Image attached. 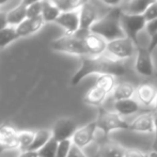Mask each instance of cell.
<instances>
[{"instance_id":"1","label":"cell","mask_w":157,"mask_h":157,"mask_svg":"<svg viewBox=\"0 0 157 157\" xmlns=\"http://www.w3.org/2000/svg\"><path fill=\"white\" fill-rule=\"evenodd\" d=\"M126 73L124 63L109 58L107 56L101 57H83L80 58V66L73 75L71 85L77 86L86 77L91 75H112L114 77L122 76Z\"/></svg>"},{"instance_id":"2","label":"cell","mask_w":157,"mask_h":157,"mask_svg":"<svg viewBox=\"0 0 157 157\" xmlns=\"http://www.w3.org/2000/svg\"><path fill=\"white\" fill-rule=\"evenodd\" d=\"M122 9H109L93 25L90 31L101 35L107 42L125 36L121 25Z\"/></svg>"},{"instance_id":"3","label":"cell","mask_w":157,"mask_h":157,"mask_svg":"<svg viewBox=\"0 0 157 157\" xmlns=\"http://www.w3.org/2000/svg\"><path fill=\"white\" fill-rule=\"evenodd\" d=\"M52 48L57 52L76 56L79 58L88 56L87 49L82 41V36L79 32L76 34H64L54 40L52 43Z\"/></svg>"},{"instance_id":"4","label":"cell","mask_w":157,"mask_h":157,"mask_svg":"<svg viewBox=\"0 0 157 157\" xmlns=\"http://www.w3.org/2000/svg\"><path fill=\"white\" fill-rule=\"evenodd\" d=\"M138 45L127 36L108 42L105 56L117 61H123L136 56Z\"/></svg>"},{"instance_id":"5","label":"cell","mask_w":157,"mask_h":157,"mask_svg":"<svg viewBox=\"0 0 157 157\" xmlns=\"http://www.w3.org/2000/svg\"><path fill=\"white\" fill-rule=\"evenodd\" d=\"M95 121L98 129L101 130L105 136H108L116 130H129V123L126 122L116 111L101 109Z\"/></svg>"},{"instance_id":"6","label":"cell","mask_w":157,"mask_h":157,"mask_svg":"<svg viewBox=\"0 0 157 157\" xmlns=\"http://www.w3.org/2000/svg\"><path fill=\"white\" fill-rule=\"evenodd\" d=\"M147 19L143 14H130L122 10L121 14V25L125 36L134 41L138 45V35L142 30H145L147 27Z\"/></svg>"},{"instance_id":"7","label":"cell","mask_w":157,"mask_h":157,"mask_svg":"<svg viewBox=\"0 0 157 157\" xmlns=\"http://www.w3.org/2000/svg\"><path fill=\"white\" fill-rule=\"evenodd\" d=\"M99 12L98 6L94 0H88L79 9V16H80V31L89 32L93 25L103 16Z\"/></svg>"},{"instance_id":"8","label":"cell","mask_w":157,"mask_h":157,"mask_svg":"<svg viewBox=\"0 0 157 157\" xmlns=\"http://www.w3.org/2000/svg\"><path fill=\"white\" fill-rule=\"evenodd\" d=\"M79 33L82 36V41L85 44V47L87 49L88 56L90 57H101L106 54L108 42L101 35L93 33L91 31L89 32H81Z\"/></svg>"},{"instance_id":"9","label":"cell","mask_w":157,"mask_h":157,"mask_svg":"<svg viewBox=\"0 0 157 157\" xmlns=\"http://www.w3.org/2000/svg\"><path fill=\"white\" fill-rule=\"evenodd\" d=\"M135 71L139 75L144 77H150L154 74L155 67H154L152 52L147 49V47H141L138 46L136 56H135Z\"/></svg>"},{"instance_id":"10","label":"cell","mask_w":157,"mask_h":157,"mask_svg":"<svg viewBox=\"0 0 157 157\" xmlns=\"http://www.w3.org/2000/svg\"><path fill=\"white\" fill-rule=\"evenodd\" d=\"M78 129L77 124L73 119L70 118H62L56 121L52 128V138L58 142L64 140H72L73 136Z\"/></svg>"},{"instance_id":"11","label":"cell","mask_w":157,"mask_h":157,"mask_svg":"<svg viewBox=\"0 0 157 157\" xmlns=\"http://www.w3.org/2000/svg\"><path fill=\"white\" fill-rule=\"evenodd\" d=\"M98 127H97L96 121H92L81 127H78L72 138L73 144L83 150V147H88L93 142Z\"/></svg>"},{"instance_id":"12","label":"cell","mask_w":157,"mask_h":157,"mask_svg":"<svg viewBox=\"0 0 157 157\" xmlns=\"http://www.w3.org/2000/svg\"><path fill=\"white\" fill-rule=\"evenodd\" d=\"M129 130L143 134H154L156 132L155 114L153 112H144L138 116L129 123Z\"/></svg>"},{"instance_id":"13","label":"cell","mask_w":157,"mask_h":157,"mask_svg":"<svg viewBox=\"0 0 157 157\" xmlns=\"http://www.w3.org/2000/svg\"><path fill=\"white\" fill-rule=\"evenodd\" d=\"M18 132L19 130L9 123H2L0 125V153L17 149Z\"/></svg>"},{"instance_id":"14","label":"cell","mask_w":157,"mask_h":157,"mask_svg":"<svg viewBox=\"0 0 157 157\" xmlns=\"http://www.w3.org/2000/svg\"><path fill=\"white\" fill-rule=\"evenodd\" d=\"M56 24H58L65 31V34H76L80 31V16L79 10L72 12H62L57 18Z\"/></svg>"},{"instance_id":"15","label":"cell","mask_w":157,"mask_h":157,"mask_svg":"<svg viewBox=\"0 0 157 157\" xmlns=\"http://www.w3.org/2000/svg\"><path fill=\"white\" fill-rule=\"evenodd\" d=\"M44 25H45V23H44L42 17L26 18L21 25L15 27V29H16L17 34L21 39V37H27L32 34H35L44 27Z\"/></svg>"},{"instance_id":"16","label":"cell","mask_w":157,"mask_h":157,"mask_svg":"<svg viewBox=\"0 0 157 157\" xmlns=\"http://www.w3.org/2000/svg\"><path fill=\"white\" fill-rule=\"evenodd\" d=\"M157 96V90L151 83H142L136 89L137 101L143 106H153Z\"/></svg>"},{"instance_id":"17","label":"cell","mask_w":157,"mask_h":157,"mask_svg":"<svg viewBox=\"0 0 157 157\" xmlns=\"http://www.w3.org/2000/svg\"><path fill=\"white\" fill-rule=\"evenodd\" d=\"M114 111L121 117H127L134 114L140 110V103L134 98L125 99V101H114Z\"/></svg>"},{"instance_id":"18","label":"cell","mask_w":157,"mask_h":157,"mask_svg":"<svg viewBox=\"0 0 157 157\" xmlns=\"http://www.w3.org/2000/svg\"><path fill=\"white\" fill-rule=\"evenodd\" d=\"M136 89L137 88L135 86H132V83H128V82L118 83L114 87L113 91H112L111 97L114 101L134 98V96L136 95Z\"/></svg>"},{"instance_id":"19","label":"cell","mask_w":157,"mask_h":157,"mask_svg":"<svg viewBox=\"0 0 157 157\" xmlns=\"http://www.w3.org/2000/svg\"><path fill=\"white\" fill-rule=\"evenodd\" d=\"M6 18H8L9 26L17 27L27 18V6L21 2L14 9L6 12Z\"/></svg>"},{"instance_id":"20","label":"cell","mask_w":157,"mask_h":157,"mask_svg":"<svg viewBox=\"0 0 157 157\" xmlns=\"http://www.w3.org/2000/svg\"><path fill=\"white\" fill-rule=\"evenodd\" d=\"M61 11L54 4L52 0H44L42 2V14L41 17L43 18L44 23H56L57 18L60 16Z\"/></svg>"},{"instance_id":"21","label":"cell","mask_w":157,"mask_h":157,"mask_svg":"<svg viewBox=\"0 0 157 157\" xmlns=\"http://www.w3.org/2000/svg\"><path fill=\"white\" fill-rule=\"evenodd\" d=\"M125 151L126 149L116 143H106L98 147L97 157H124Z\"/></svg>"},{"instance_id":"22","label":"cell","mask_w":157,"mask_h":157,"mask_svg":"<svg viewBox=\"0 0 157 157\" xmlns=\"http://www.w3.org/2000/svg\"><path fill=\"white\" fill-rule=\"evenodd\" d=\"M107 96H108V94L106 93L105 91H103L101 89L93 86V87L86 93L85 97H83V101H85L87 105L99 106L105 101Z\"/></svg>"},{"instance_id":"23","label":"cell","mask_w":157,"mask_h":157,"mask_svg":"<svg viewBox=\"0 0 157 157\" xmlns=\"http://www.w3.org/2000/svg\"><path fill=\"white\" fill-rule=\"evenodd\" d=\"M154 1L155 0H128L122 10L130 14H143Z\"/></svg>"},{"instance_id":"24","label":"cell","mask_w":157,"mask_h":157,"mask_svg":"<svg viewBox=\"0 0 157 157\" xmlns=\"http://www.w3.org/2000/svg\"><path fill=\"white\" fill-rule=\"evenodd\" d=\"M52 138V130L48 129H41V130H35V136L34 140H33L32 145L30 147L29 151L33 152H39L43 147H45L46 143Z\"/></svg>"},{"instance_id":"25","label":"cell","mask_w":157,"mask_h":157,"mask_svg":"<svg viewBox=\"0 0 157 157\" xmlns=\"http://www.w3.org/2000/svg\"><path fill=\"white\" fill-rule=\"evenodd\" d=\"M35 130H21L17 137V149L21 152L29 151L34 140Z\"/></svg>"},{"instance_id":"26","label":"cell","mask_w":157,"mask_h":157,"mask_svg":"<svg viewBox=\"0 0 157 157\" xmlns=\"http://www.w3.org/2000/svg\"><path fill=\"white\" fill-rule=\"evenodd\" d=\"M18 39L19 36L17 34L15 27L9 26V27L0 30V49H3V48L8 47L9 45L14 43Z\"/></svg>"},{"instance_id":"27","label":"cell","mask_w":157,"mask_h":157,"mask_svg":"<svg viewBox=\"0 0 157 157\" xmlns=\"http://www.w3.org/2000/svg\"><path fill=\"white\" fill-rule=\"evenodd\" d=\"M94 86L101 89L109 95L112 93L114 87L117 86L116 77L112 76V75H99V76H97Z\"/></svg>"},{"instance_id":"28","label":"cell","mask_w":157,"mask_h":157,"mask_svg":"<svg viewBox=\"0 0 157 157\" xmlns=\"http://www.w3.org/2000/svg\"><path fill=\"white\" fill-rule=\"evenodd\" d=\"M52 1L62 13L79 10L81 6L85 2H87L88 0H52Z\"/></svg>"},{"instance_id":"29","label":"cell","mask_w":157,"mask_h":157,"mask_svg":"<svg viewBox=\"0 0 157 157\" xmlns=\"http://www.w3.org/2000/svg\"><path fill=\"white\" fill-rule=\"evenodd\" d=\"M58 144L59 142L57 140H55L54 138H52L45 147H43L40 150L39 157H57V150H58Z\"/></svg>"},{"instance_id":"30","label":"cell","mask_w":157,"mask_h":157,"mask_svg":"<svg viewBox=\"0 0 157 157\" xmlns=\"http://www.w3.org/2000/svg\"><path fill=\"white\" fill-rule=\"evenodd\" d=\"M72 145V140H64L59 142L58 150H57V157H67L68 154H70Z\"/></svg>"},{"instance_id":"31","label":"cell","mask_w":157,"mask_h":157,"mask_svg":"<svg viewBox=\"0 0 157 157\" xmlns=\"http://www.w3.org/2000/svg\"><path fill=\"white\" fill-rule=\"evenodd\" d=\"M41 14H42V2L33 3L27 6V18L41 17Z\"/></svg>"},{"instance_id":"32","label":"cell","mask_w":157,"mask_h":157,"mask_svg":"<svg viewBox=\"0 0 157 157\" xmlns=\"http://www.w3.org/2000/svg\"><path fill=\"white\" fill-rule=\"evenodd\" d=\"M143 16L145 17L147 21H152V19L157 18V0H155V1L147 8V10L143 13Z\"/></svg>"},{"instance_id":"33","label":"cell","mask_w":157,"mask_h":157,"mask_svg":"<svg viewBox=\"0 0 157 157\" xmlns=\"http://www.w3.org/2000/svg\"><path fill=\"white\" fill-rule=\"evenodd\" d=\"M124 157H150V153L137 149H126Z\"/></svg>"},{"instance_id":"34","label":"cell","mask_w":157,"mask_h":157,"mask_svg":"<svg viewBox=\"0 0 157 157\" xmlns=\"http://www.w3.org/2000/svg\"><path fill=\"white\" fill-rule=\"evenodd\" d=\"M67 157H88V156H87V154L83 152L82 149H80V147L73 144L72 147H71L70 154H68Z\"/></svg>"},{"instance_id":"35","label":"cell","mask_w":157,"mask_h":157,"mask_svg":"<svg viewBox=\"0 0 157 157\" xmlns=\"http://www.w3.org/2000/svg\"><path fill=\"white\" fill-rule=\"evenodd\" d=\"M99 1L109 9H118L120 8V6L124 0H99Z\"/></svg>"},{"instance_id":"36","label":"cell","mask_w":157,"mask_h":157,"mask_svg":"<svg viewBox=\"0 0 157 157\" xmlns=\"http://www.w3.org/2000/svg\"><path fill=\"white\" fill-rule=\"evenodd\" d=\"M145 31L149 33L150 36H152L153 34H155V33L157 32V18L147 21V27H145Z\"/></svg>"},{"instance_id":"37","label":"cell","mask_w":157,"mask_h":157,"mask_svg":"<svg viewBox=\"0 0 157 157\" xmlns=\"http://www.w3.org/2000/svg\"><path fill=\"white\" fill-rule=\"evenodd\" d=\"M156 48H157V32L151 36V41H150V44L147 46V49L151 52H153L154 49H156Z\"/></svg>"},{"instance_id":"38","label":"cell","mask_w":157,"mask_h":157,"mask_svg":"<svg viewBox=\"0 0 157 157\" xmlns=\"http://www.w3.org/2000/svg\"><path fill=\"white\" fill-rule=\"evenodd\" d=\"M9 27L8 18H6V13L0 12V30Z\"/></svg>"},{"instance_id":"39","label":"cell","mask_w":157,"mask_h":157,"mask_svg":"<svg viewBox=\"0 0 157 157\" xmlns=\"http://www.w3.org/2000/svg\"><path fill=\"white\" fill-rule=\"evenodd\" d=\"M17 157H39V153L33 151H24L21 152Z\"/></svg>"},{"instance_id":"40","label":"cell","mask_w":157,"mask_h":157,"mask_svg":"<svg viewBox=\"0 0 157 157\" xmlns=\"http://www.w3.org/2000/svg\"><path fill=\"white\" fill-rule=\"evenodd\" d=\"M44 0H21L25 6H30V4H33V3H37V2H43Z\"/></svg>"},{"instance_id":"41","label":"cell","mask_w":157,"mask_h":157,"mask_svg":"<svg viewBox=\"0 0 157 157\" xmlns=\"http://www.w3.org/2000/svg\"><path fill=\"white\" fill-rule=\"evenodd\" d=\"M152 149H153V152L157 153V136H156V138L154 139V142H153V144H152Z\"/></svg>"},{"instance_id":"42","label":"cell","mask_w":157,"mask_h":157,"mask_svg":"<svg viewBox=\"0 0 157 157\" xmlns=\"http://www.w3.org/2000/svg\"><path fill=\"white\" fill-rule=\"evenodd\" d=\"M153 108H154V110L157 112V96H156V99H155V101H154V104H153Z\"/></svg>"},{"instance_id":"43","label":"cell","mask_w":157,"mask_h":157,"mask_svg":"<svg viewBox=\"0 0 157 157\" xmlns=\"http://www.w3.org/2000/svg\"><path fill=\"white\" fill-rule=\"evenodd\" d=\"M150 157H157V153H155V152L152 151L151 153H150Z\"/></svg>"},{"instance_id":"44","label":"cell","mask_w":157,"mask_h":157,"mask_svg":"<svg viewBox=\"0 0 157 157\" xmlns=\"http://www.w3.org/2000/svg\"><path fill=\"white\" fill-rule=\"evenodd\" d=\"M9 0H0V6H2V4H4V3H6Z\"/></svg>"}]
</instances>
